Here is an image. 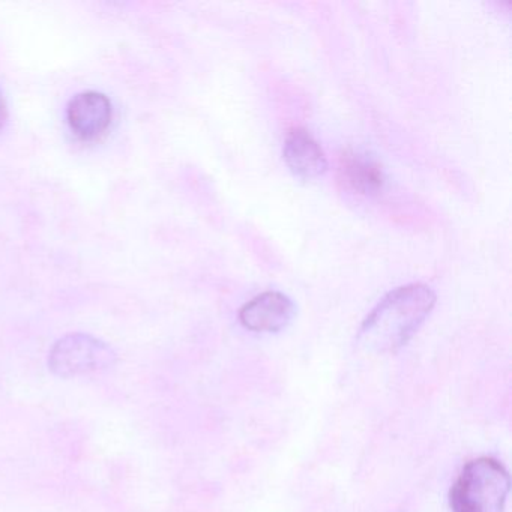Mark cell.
<instances>
[{"instance_id": "cell-1", "label": "cell", "mask_w": 512, "mask_h": 512, "mask_svg": "<svg viewBox=\"0 0 512 512\" xmlns=\"http://www.w3.org/2000/svg\"><path fill=\"white\" fill-rule=\"evenodd\" d=\"M436 305V293L421 283L389 292L359 329L362 347L377 353L397 352L406 346Z\"/></svg>"}, {"instance_id": "cell-2", "label": "cell", "mask_w": 512, "mask_h": 512, "mask_svg": "<svg viewBox=\"0 0 512 512\" xmlns=\"http://www.w3.org/2000/svg\"><path fill=\"white\" fill-rule=\"evenodd\" d=\"M511 490L508 470L491 457L469 461L449 494L452 512H505Z\"/></svg>"}, {"instance_id": "cell-3", "label": "cell", "mask_w": 512, "mask_h": 512, "mask_svg": "<svg viewBox=\"0 0 512 512\" xmlns=\"http://www.w3.org/2000/svg\"><path fill=\"white\" fill-rule=\"evenodd\" d=\"M112 347L88 334L65 335L50 350L49 368L64 379L101 373L115 365Z\"/></svg>"}, {"instance_id": "cell-4", "label": "cell", "mask_w": 512, "mask_h": 512, "mask_svg": "<svg viewBox=\"0 0 512 512\" xmlns=\"http://www.w3.org/2000/svg\"><path fill=\"white\" fill-rule=\"evenodd\" d=\"M67 119L79 139L85 142L100 139L112 124V101L101 92H80L68 104Z\"/></svg>"}, {"instance_id": "cell-5", "label": "cell", "mask_w": 512, "mask_h": 512, "mask_svg": "<svg viewBox=\"0 0 512 512\" xmlns=\"http://www.w3.org/2000/svg\"><path fill=\"white\" fill-rule=\"evenodd\" d=\"M296 305L281 292H265L248 301L239 311V320L253 332H280L293 322Z\"/></svg>"}, {"instance_id": "cell-6", "label": "cell", "mask_w": 512, "mask_h": 512, "mask_svg": "<svg viewBox=\"0 0 512 512\" xmlns=\"http://www.w3.org/2000/svg\"><path fill=\"white\" fill-rule=\"evenodd\" d=\"M287 167L298 178L310 181L328 170V160L320 143L304 128H293L287 134L283 149Z\"/></svg>"}, {"instance_id": "cell-7", "label": "cell", "mask_w": 512, "mask_h": 512, "mask_svg": "<svg viewBox=\"0 0 512 512\" xmlns=\"http://www.w3.org/2000/svg\"><path fill=\"white\" fill-rule=\"evenodd\" d=\"M340 172L343 181L364 196L382 191L386 181L382 164L365 151H347L341 157Z\"/></svg>"}, {"instance_id": "cell-8", "label": "cell", "mask_w": 512, "mask_h": 512, "mask_svg": "<svg viewBox=\"0 0 512 512\" xmlns=\"http://www.w3.org/2000/svg\"><path fill=\"white\" fill-rule=\"evenodd\" d=\"M8 119V106L4 94L0 91V130L5 127Z\"/></svg>"}]
</instances>
